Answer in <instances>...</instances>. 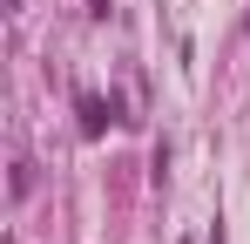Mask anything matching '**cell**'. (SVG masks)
<instances>
[{"mask_svg":"<svg viewBox=\"0 0 250 244\" xmlns=\"http://www.w3.org/2000/svg\"><path fill=\"white\" fill-rule=\"evenodd\" d=\"M115 116H122V102H115V95H108V102H102V95H82V129H88V136H102Z\"/></svg>","mask_w":250,"mask_h":244,"instance_id":"cell-1","label":"cell"}]
</instances>
